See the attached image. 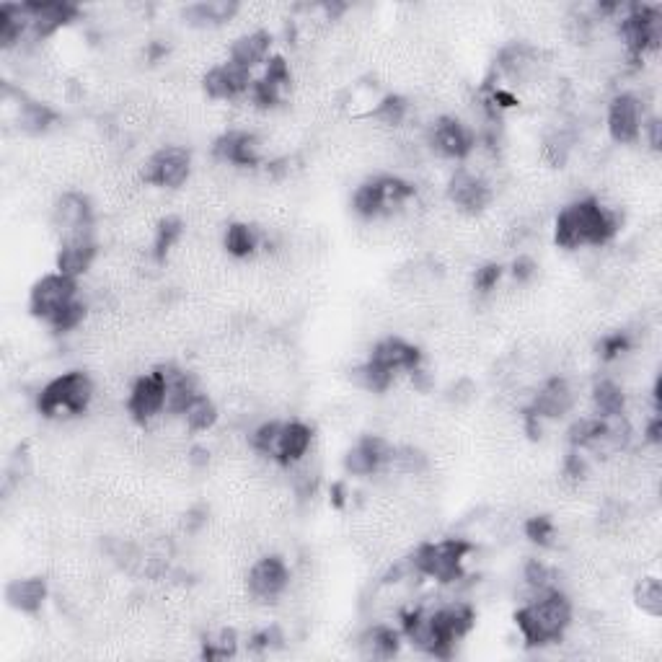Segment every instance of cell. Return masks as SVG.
I'll use <instances>...</instances> for the list:
<instances>
[{
	"mask_svg": "<svg viewBox=\"0 0 662 662\" xmlns=\"http://www.w3.org/2000/svg\"><path fill=\"white\" fill-rule=\"evenodd\" d=\"M572 619H575V600L564 590H551V593L525 600L515 616L523 642L536 644V647L562 642Z\"/></svg>",
	"mask_w": 662,
	"mask_h": 662,
	"instance_id": "6da1fadb",
	"label": "cell"
},
{
	"mask_svg": "<svg viewBox=\"0 0 662 662\" xmlns=\"http://www.w3.org/2000/svg\"><path fill=\"white\" fill-rule=\"evenodd\" d=\"M47 595H50V588H47V580H44V577H19V580H13L6 590L8 603L21 613L42 611Z\"/></svg>",
	"mask_w": 662,
	"mask_h": 662,
	"instance_id": "7a4b0ae2",
	"label": "cell"
},
{
	"mask_svg": "<svg viewBox=\"0 0 662 662\" xmlns=\"http://www.w3.org/2000/svg\"><path fill=\"white\" fill-rule=\"evenodd\" d=\"M631 598L644 616H650V619L662 616V580L657 575L639 577L631 588Z\"/></svg>",
	"mask_w": 662,
	"mask_h": 662,
	"instance_id": "3957f363",
	"label": "cell"
}]
</instances>
